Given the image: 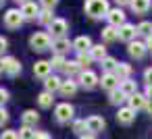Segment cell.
Returning a JSON list of instances; mask_svg holds the SVG:
<instances>
[{"mask_svg": "<svg viewBox=\"0 0 152 139\" xmlns=\"http://www.w3.org/2000/svg\"><path fill=\"white\" fill-rule=\"evenodd\" d=\"M86 15H90L92 19H106L110 7H108V0H86V7H83Z\"/></svg>", "mask_w": 152, "mask_h": 139, "instance_id": "cell-1", "label": "cell"}, {"mask_svg": "<svg viewBox=\"0 0 152 139\" xmlns=\"http://www.w3.org/2000/svg\"><path fill=\"white\" fill-rule=\"evenodd\" d=\"M29 46H31V50H36V52H44V50H48V48L52 46V38H50V33H46V31H36V33L29 38Z\"/></svg>", "mask_w": 152, "mask_h": 139, "instance_id": "cell-2", "label": "cell"}, {"mask_svg": "<svg viewBox=\"0 0 152 139\" xmlns=\"http://www.w3.org/2000/svg\"><path fill=\"white\" fill-rule=\"evenodd\" d=\"M73 116H75V108L69 102H61V104L54 106V118H56V122L65 125V122L73 120Z\"/></svg>", "mask_w": 152, "mask_h": 139, "instance_id": "cell-3", "label": "cell"}, {"mask_svg": "<svg viewBox=\"0 0 152 139\" xmlns=\"http://www.w3.org/2000/svg\"><path fill=\"white\" fill-rule=\"evenodd\" d=\"M77 83H79L83 89H94V87L100 85V77H98L92 69H88V71H81V73H79Z\"/></svg>", "mask_w": 152, "mask_h": 139, "instance_id": "cell-4", "label": "cell"}, {"mask_svg": "<svg viewBox=\"0 0 152 139\" xmlns=\"http://www.w3.org/2000/svg\"><path fill=\"white\" fill-rule=\"evenodd\" d=\"M67 31H69V23H67L65 19H61V17H56V19L48 25V33H50L52 40H56V38H65Z\"/></svg>", "mask_w": 152, "mask_h": 139, "instance_id": "cell-5", "label": "cell"}, {"mask_svg": "<svg viewBox=\"0 0 152 139\" xmlns=\"http://www.w3.org/2000/svg\"><path fill=\"white\" fill-rule=\"evenodd\" d=\"M23 21H25V19H23V15H21V9H9V11L4 13V25H7L9 29L21 27Z\"/></svg>", "mask_w": 152, "mask_h": 139, "instance_id": "cell-6", "label": "cell"}, {"mask_svg": "<svg viewBox=\"0 0 152 139\" xmlns=\"http://www.w3.org/2000/svg\"><path fill=\"white\" fill-rule=\"evenodd\" d=\"M40 11H42L40 2H34V0H29V2H25V4L21 7V15H23L25 21H34V19H38V17H40Z\"/></svg>", "mask_w": 152, "mask_h": 139, "instance_id": "cell-7", "label": "cell"}, {"mask_svg": "<svg viewBox=\"0 0 152 139\" xmlns=\"http://www.w3.org/2000/svg\"><path fill=\"white\" fill-rule=\"evenodd\" d=\"M133 120H135V110H133L131 106H121V108L117 110V122H119V125L129 127Z\"/></svg>", "mask_w": 152, "mask_h": 139, "instance_id": "cell-8", "label": "cell"}, {"mask_svg": "<svg viewBox=\"0 0 152 139\" xmlns=\"http://www.w3.org/2000/svg\"><path fill=\"white\" fill-rule=\"evenodd\" d=\"M125 17H127V15L123 13V9H119V7H117V9H110V11H108L106 21H108V25H113V27H117V29H119L121 25H125V23H127V21H125Z\"/></svg>", "mask_w": 152, "mask_h": 139, "instance_id": "cell-9", "label": "cell"}, {"mask_svg": "<svg viewBox=\"0 0 152 139\" xmlns=\"http://www.w3.org/2000/svg\"><path fill=\"white\" fill-rule=\"evenodd\" d=\"M127 52H129V56H131V58L140 60V58H144V56H146L148 48H146V44H144V42H137V40H133V42H129V46H127Z\"/></svg>", "mask_w": 152, "mask_h": 139, "instance_id": "cell-10", "label": "cell"}, {"mask_svg": "<svg viewBox=\"0 0 152 139\" xmlns=\"http://www.w3.org/2000/svg\"><path fill=\"white\" fill-rule=\"evenodd\" d=\"M100 87L106 89L108 93L115 91V89H119V79H117V75H115V73H102V77H100Z\"/></svg>", "mask_w": 152, "mask_h": 139, "instance_id": "cell-11", "label": "cell"}, {"mask_svg": "<svg viewBox=\"0 0 152 139\" xmlns=\"http://www.w3.org/2000/svg\"><path fill=\"white\" fill-rule=\"evenodd\" d=\"M86 122H88V133H94V135H96V133H102L104 127H106V120H104L102 116H96V114L88 116Z\"/></svg>", "mask_w": 152, "mask_h": 139, "instance_id": "cell-12", "label": "cell"}, {"mask_svg": "<svg viewBox=\"0 0 152 139\" xmlns=\"http://www.w3.org/2000/svg\"><path fill=\"white\" fill-rule=\"evenodd\" d=\"M135 35H137V27L135 25H131V23H125V25H121L119 27V40L121 42H133L135 40Z\"/></svg>", "mask_w": 152, "mask_h": 139, "instance_id": "cell-13", "label": "cell"}, {"mask_svg": "<svg viewBox=\"0 0 152 139\" xmlns=\"http://www.w3.org/2000/svg\"><path fill=\"white\" fill-rule=\"evenodd\" d=\"M2 64H4V73L11 75V77H15V75L21 73V62L15 56H4L2 58Z\"/></svg>", "mask_w": 152, "mask_h": 139, "instance_id": "cell-14", "label": "cell"}, {"mask_svg": "<svg viewBox=\"0 0 152 139\" xmlns=\"http://www.w3.org/2000/svg\"><path fill=\"white\" fill-rule=\"evenodd\" d=\"M52 50L54 54H67L69 50H73V42H69V38H56L52 40Z\"/></svg>", "mask_w": 152, "mask_h": 139, "instance_id": "cell-15", "label": "cell"}, {"mask_svg": "<svg viewBox=\"0 0 152 139\" xmlns=\"http://www.w3.org/2000/svg\"><path fill=\"white\" fill-rule=\"evenodd\" d=\"M50 73H52L50 60H36V64H34V75H36V77L46 79V77H50Z\"/></svg>", "mask_w": 152, "mask_h": 139, "instance_id": "cell-16", "label": "cell"}, {"mask_svg": "<svg viewBox=\"0 0 152 139\" xmlns=\"http://www.w3.org/2000/svg\"><path fill=\"white\" fill-rule=\"evenodd\" d=\"M127 106H131L135 112L137 110H144L146 106H148V98H146V93H133V96H129L127 98Z\"/></svg>", "mask_w": 152, "mask_h": 139, "instance_id": "cell-17", "label": "cell"}, {"mask_svg": "<svg viewBox=\"0 0 152 139\" xmlns=\"http://www.w3.org/2000/svg\"><path fill=\"white\" fill-rule=\"evenodd\" d=\"M92 38L90 35H79V38H75L73 40V50L79 54V52H90L92 50Z\"/></svg>", "mask_w": 152, "mask_h": 139, "instance_id": "cell-18", "label": "cell"}, {"mask_svg": "<svg viewBox=\"0 0 152 139\" xmlns=\"http://www.w3.org/2000/svg\"><path fill=\"white\" fill-rule=\"evenodd\" d=\"M77 87H79V83L75 81V79H65L63 81V85H61V89H58V93L63 96V98H73L75 96V91H77Z\"/></svg>", "mask_w": 152, "mask_h": 139, "instance_id": "cell-19", "label": "cell"}, {"mask_svg": "<svg viewBox=\"0 0 152 139\" xmlns=\"http://www.w3.org/2000/svg\"><path fill=\"white\" fill-rule=\"evenodd\" d=\"M129 7H131V11L135 15H146L150 11V7H152V0H131Z\"/></svg>", "mask_w": 152, "mask_h": 139, "instance_id": "cell-20", "label": "cell"}, {"mask_svg": "<svg viewBox=\"0 0 152 139\" xmlns=\"http://www.w3.org/2000/svg\"><path fill=\"white\" fill-rule=\"evenodd\" d=\"M61 85H63V79H61L58 75H50V77H46V79H44V89H46V91H50V93L58 91V89H61Z\"/></svg>", "mask_w": 152, "mask_h": 139, "instance_id": "cell-21", "label": "cell"}, {"mask_svg": "<svg viewBox=\"0 0 152 139\" xmlns=\"http://www.w3.org/2000/svg\"><path fill=\"white\" fill-rule=\"evenodd\" d=\"M119 89L129 98V96H133V93H137V83L129 77V79H123V81H119Z\"/></svg>", "mask_w": 152, "mask_h": 139, "instance_id": "cell-22", "label": "cell"}, {"mask_svg": "<svg viewBox=\"0 0 152 139\" xmlns=\"http://www.w3.org/2000/svg\"><path fill=\"white\" fill-rule=\"evenodd\" d=\"M100 38H102V42H115V40H119V29L117 27H113V25H106L102 31H100Z\"/></svg>", "mask_w": 152, "mask_h": 139, "instance_id": "cell-23", "label": "cell"}, {"mask_svg": "<svg viewBox=\"0 0 152 139\" xmlns=\"http://www.w3.org/2000/svg\"><path fill=\"white\" fill-rule=\"evenodd\" d=\"M63 73H65L69 79H73L75 75L79 77V73H81V67H79V62H77V60H67V64H65Z\"/></svg>", "mask_w": 152, "mask_h": 139, "instance_id": "cell-24", "label": "cell"}, {"mask_svg": "<svg viewBox=\"0 0 152 139\" xmlns=\"http://www.w3.org/2000/svg\"><path fill=\"white\" fill-rule=\"evenodd\" d=\"M90 54H92V58H94V60L102 62V60L106 58V46H104V44H94V46H92V50H90Z\"/></svg>", "mask_w": 152, "mask_h": 139, "instance_id": "cell-25", "label": "cell"}, {"mask_svg": "<svg viewBox=\"0 0 152 139\" xmlns=\"http://www.w3.org/2000/svg\"><path fill=\"white\" fill-rule=\"evenodd\" d=\"M131 64L129 62H119V67H117V71H115V75H117V79L119 81H123V79H129V75H131Z\"/></svg>", "mask_w": 152, "mask_h": 139, "instance_id": "cell-26", "label": "cell"}, {"mask_svg": "<svg viewBox=\"0 0 152 139\" xmlns=\"http://www.w3.org/2000/svg\"><path fill=\"white\" fill-rule=\"evenodd\" d=\"M21 120H23V125H27V127H36V122L40 120V114H38L36 110H25V112L21 114Z\"/></svg>", "mask_w": 152, "mask_h": 139, "instance_id": "cell-27", "label": "cell"}, {"mask_svg": "<svg viewBox=\"0 0 152 139\" xmlns=\"http://www.w3.org/2000/svg\"><path fill=\"white\" fill-rule=\"evenodd\" d=\"M38 104H40V108H50L54 104V96L44 89L42 93H38Z\"/></svg>", "mask_w": 152, "mask_h": 139, "instance_id": "cell-28", "label": "cell"}, {"mask_svg": "<svg viewBox=\"0 0 152 139\" xmlns=\"http://www.w3.org/2000/svg\"><path fill=\"white\" fill-rule=\"evenodd\" d=\"M100 67H102V73H115V71H117V67H119V62H117V58L106 56V58L100 62Z\"/></svg>", "mask_w": 152, "mask_h": 139, "instance_id": "cell-29", "label": "cell"}, {"mask_svg": "<svg viewBox=\"0 0 152 139\" xmlns=\"http://www.w3.org/2000/svg\"><path fill=\"white\" fill-rule=\"evenodd\" d=\"M77 62H79L81 71H88V69H90V64L94 62V58H92V54H90V52H79V54H77Z\"/></svg>", "mask_w": 152, "mask_h": 139, "instance_id": "cell-30", "label": "cell"}, {"mask_svg": "<svg viewBox=\"0 0 152 139\" xmlns=\"http://www.w3.org/2000/svg\"><path fill=\"white\" fill-rule=\"evenodd\" d=\"M108 100H110V104H115V106H119V108H121V104L127 100V96H125L121 89H115V91H110V93H108Z\"/></svg>", "mask_w": 152, "mask_h": 139, "instance_id": "cell-31", "label": "cell"}, {"mask_svg": "<svg viewBox=\"0 0 152 139\" xmlns=\"http://www.w3.org/2000/svg\"><path fill=\"white\" fill-rule=\"evenodd\" d=\"M50 64H52V69H58V71H63V69H65V64H67V58H65V54H52V58H50Z\"/></svg>", "mask_w": 152, "mask_h": 139, "instance_id": "cell-32", "label": "cell"}, {"mask_svg": "<svg viewBox=\"0 0 152 139\" xmlns=\"http://www.w3.org/2000/svg\"><path fill=\"white\" fill-rule=\"evenodd\" d=\"M54 19H56V17H52V11H48V9H42V11H40V17H38L40 25H50Z\"/></svg>", "mask_w": 152, "mask_h": 139, "instance_id": "cell-33", "label": "cell"}, {"mask_svg": "<svg viewBox=\"0 0 152 139\" xmlns=\"http://www.w3.org/2000/svg\"><path fill=\"white\" fill-rule=\"evenodd\" d=\"M86 131H88V122L86 120H81V118H77V120H73V133L75 135H86Z\"/></svg>", "mask_w": 152, "mask_h": 139, "instance_id": "cell-34", "label": "cell"}, {"mask_svg": "<svg viewBox=\"0 0 152 139\" xmlns=\"http://www.w3.org/2000/svg\"><path fill=\"white\" fill-rule=\"evenodd\" d=\"M17 133H19V139H36V131H34V127L23 125Z\"/></svg>", "mask_w": 152, "mask_h": 139, "instance_id": "cell-35", "label": "cell"}, {"mask_svg": "<svg viewBox=\"0 0 152 139\" xmlns=\"http://www.w3.org/2000/svg\"><path fill=\"white\" fill-rule=\"evenodd\" d=\"M150 33H152V23H150V21H142V23L137 25V35L148 38Z\"/></svg>", "mask_w": 152, "mask_h": 139, "instance_id": "cell-36", "label": "cell"}, {"mask_svg": "<svg viewBox=\"0 0 152 139\" xmlns=\"http://www.w3.org/2000/svg\"><path fill=\"white\" fill-rule=\"evenodd\" d=\"M0 139H19V133L13 131V129H7V131L0 133Z\"/></svg>", "mask_w": 152, "mask_h": 139, "instance_id": "cell-37", "label": "cell"}, {"mask_svg": "<svg viewBox=\"0 0 152 139\" xmlns=\"http://www.w3.org/2000/svg\"><path fill=\"white\" fill-rule=\"evenodd\" d=\"M56 4H58V0H40V7L42 9H48V11H52Z\"/></svg>", "mask_w": 152, "mask_h": 139, "instance_id": "cell-38", "label": "cell"}, {"mask_svg": "<svg viewBox=\"0 0 152 139\" xmlns=\"http://www.w3.org/2000/svg\"><path fill=\"white\" fill-rule=\"evenodd\" d=\"M9 122V112L2 108V106H0V127H4Z\"/></svg>", "mask_w": 152, "mask_h": 139, "instance_id": "cell-39", "label": "cell"}, {"mask_svg": "<svg viewBox=\"0 0 152 139\" xmlns=\"http://www.w3.org/2000/svg\"><path fill=\"white\" fill-rule=\"evenodd\" d=\"M144 81H146V85H152V67H148L144 71Z\"/></svg>", "mask_w": 152, "mask_h": 139, "instance_id": "cell-40", "label": "cell"}, {"mask_svg": "<svg viewBox=\"0 0 152 139\" xmlns=\"http://www.w3.org/2000/svg\"><path fill=\"white\" fill-rule=\"evenodd\" d=\"M7 102H9V91H7L4 87H0V106L7 104Z\"/></svg>", "mask_w": 152, "mask_h": 139, "instance_id": "cell-41", "label": "cell"}, {"mask_svg": "<svg viewBox=\"0 0 152 139\" xmlns=\"http://www.w3.org/2000/svg\"><path fill=\"white\" fill-rule=\"evenodd\" d=\"M7 48H9V40L0 35V54H2V52H7Z\"/></svg>", "mask_w": 152, "mask_h": 139, "instance_id": "cell-42", "label": "cell"}, {"mask_svg": "<svg viewBox=\"0 0 152 139\" xmlns=\"http://www.w3.org/2000/svg\"><path fill=\"white\" fill-rule=\"evenodd\" d=\"M36 139H50V133H46V131H36Z\"/></svg>", "mask_w": 152, "mask_h": 139, "instance_id": "cell-43", "label": "cell"}, {"mask_svg": "<svg viewBox=\"0 0 152 139\" xmlns=\"http://www.w3.org/2000/svg\"><path fill=\"white\" fill-rule=\"evenodd\" d=\"M144 44H146V48H148V50H152V33H150L146 40H144Z\"/></svg>", "mask_w": 152, "mask_h": 139, "instance_id": "cell-44", "label": "cell"}, {"mask_svg": "<svg viewBox=\"0 0 152 139\" xmlns=\"http://www.w3.org/2000/svg\"><path fill=\"white\" fill-rule=\"evenodd\" d=\"M144 93H146V98H148V100H152V85H146Z\"/></svg>", "mask_w": 152, "mask_h": 139, "instance_id": "cell-45", "label": "cell"}, {"mask_svg": "<svg viewBox=\"0 0 152 139\" xmlns=\"http://www.w3.org/2000/svg\"><path fill=\"white\" fill-rule=\"evenodd\" d=\"M117 2V7L121 9V7H125V4H131V0H115Z\"/></svg>", "mask_w": 152, "mask_h": 139, "instance_id": "cell-46", "label": "cell"}, {"mask_svg": "<svg viewBox=\"0 0 152 139\" xmlns=\"http://www.w3.org/2000/svg\"><path fill=\"white\" fill-rule=\"evenodd\" d=\"M79 139H96V135H94V133H86V135H81Z\"/></svg>", "mask_w": 152, "mask_h": 139, "instance_id": "cell-47", "label": "cell"}, {"mask_svg": "<svg viewBox=\"0 0 152 139\" xmlns=\"http://www.w3.org/2000/svg\"><path fill=\"white\" fill-rule=\"evenodd\" d=\"M146 112L152 116V100H148V106H146Z\"/></svg>", "mask_w": 152, "mask_h": 139, "instance_id": "cell-48", "label": "cell"}, {"mask_svg": "<svg viewBox=\"0 0 152 139\" xmlns=\"http://www.w3.org/2000/svg\"><path fill=\"white\" fill-rule=\"evenodd\" d=\"M15 2H17V4H21V7H23V4H25V2H29V0H15Z\"/></svg>", "mask_w": 152, "mask_h": 139, "instance_id": "cell-49", "label": "cell"}, {"mask_svg": "<svg viewBox=\"0 0 152 139\" xmlns=\"http://www.w3.org/2000/svg\"><path fill=\"white\" fill-rule=\"evenodd\" d=\"M0 73H4V64H2V58H0Z\"/></svg>", "mask_w": 152, "mask_h": 139, "instance_id": "cell-50", "label": "cell"}, {"mask_svg": "<svg viewBox=\"0 0 152 139\" xmlns=\"http://www.w3.org/2000/svg\"><path fill=\"white\" fill-rule=\"evenodd\" d=\"M2 4H4V0H0V9H2Z\"/></svg>", "mask_w": 152, "mask_h": 139, "instance_id": "cell-51", "label": "cell"}]
</instances>
